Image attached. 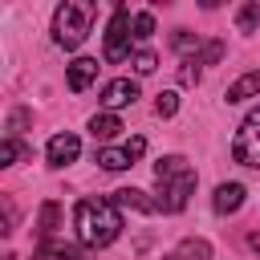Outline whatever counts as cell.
I'll list each match as a JSON object with an SVG mask.
<instances>
[{
  "label": "cell",
  "instance_id": "obj_13",
  "mask_svg": "<svg viewBox=\"0 0 260 260\" xmlns=\"http://www.w3.org/2000/svg\"><path fill=\"white\" fill-rule=\"evenodd\" d=\"M98 167L102 171H126V167H134V158L126 154V146H102L98 150Z\"/></svg>",
  "mask_w": 260,
  "mask_h": 260
},
{
  "label": "cell",
  "instance_id": "obj_20",
  "mask_svg": "<svg viewBox=\"0 0 260 260\" xmlns=\"http://www.w3.org/2000/svg\"><path fill=\"white\" fill-rule=\"evenodd\" d=\"M130 65H134V73H142V77H146V73H154V69H158V57H154L150 49H138V53L130 57Z\"/></svg>",
  "mask_w": 260,
  "mask_h": 260
},
{
  "label": "cell",
  "instance_id": "obj_6",
  "mask_svg": "<svg viewBox=\"0 0 260 260\" xmlns=\"http://www.w3.org/2000/svg\"><path fill=\"white\" fill-rule=\"evenodd\" d=\"M77 154H81V138L77 134H53L49 138V146H45V158H49V167H69V162H77Z\"/></svg>",
  "mask_w": 260,
  "mask_h": 260
},
{
  "label": "cell",
  "instance_id": "obj_18",
  "mask_svg": "<svg viewBox=\"0 0 260 260\" xmlns=\"http://www.w3.org/2000/svg\"><path fill=\"white\" fill-rule=\"evenodd\" d=\"M37 232H41V240H45V244H49V236L57 232V203H53V199L41 207V228H37Z\"/></svg>",
  "mask_w": 260,
  "mask_h": 260
},
{
  "label": "cell",
  "instance_id": "obj_15",
  "mask_svg": "<svg viewBox=\"0 0 260 260\" xmlns=\"http://www.w3.org/2000/svg\"><path fill=\"white\" fill-rule=\"evenodd\" d=\"M20 158H28V146H24V142H16V138L8 134V138L0 142V167H16Z\"/></svg>",
  "mask_w": 260,
  "mask_h": 260
},
{
  "label": "cell",
  "instance_id": "obj_22",
  "mask_svg": "<svg viewBox=\"0 0 260 260\" xmlns=\"http://www.w3.org/2000/svg\"><path fill=\"white\" fill-rule=\"evenodd\" d=\"M219 57H223V41H207L203 45V65H219Z\"/></svg>",
  "mask_w": 260,
  "mask_h": 260
},
{
  "label": "cell",
  "instance_id": "obj_5",
  "mask_svg": "<svg viewBox=\"0 0 260 260\" xmlns=\"http://www.w3.org/2000/svg\"><path fill=\"white\" fill-rule=\"evenodd\" d=\"M232 158L240 167H260V110H252L240 122V130L232 138Z\"/></svg>",
  "mask_w": 260,
  "mask_h": 260
},
{
  "label": "cell",
  "instance_id": "obj_1",
  "mask_svg": "<svg viewBox=\"0 0 260 260\" xmlns=\"http://www.w3.org/2000/svg\"><path fill=\"white\" fill-rule=\"evenodd\" d=\"M73 228H77V240L85 248H106L122 232V211L114 207V199H77Z\"/></svg>",
  "mask_w": 260,
  "mask_h": 260
},
{
  "label": "cell",
  "instance_id": "obj_16",
  "mask_svg": "<svg viewBox=\"0 0 260 260\" xmlns=\"http://www.w3.org/2000/svg\"><path fill=\"white\" fill-rule=\"evenodd\" d=\"M175 260H211V244L207 240H183Z\"/></svg>",
  "mask_w": 260,
  "mask_h": 260
},
{
  "label": "cell",
  "instance_id": "obj_26",
  "mask_svg": "<svg viewBox=\"0 0 260 260\" xmlns=\"http://www.w3.org/2000/svg\"><path fill=\"white\" fill-rule=\"evenodd\" d=\"M248 244H252V248L260 252V232H252V236H248Z\"/></svg>",
  "mask_w": 260,
  "mask_h": 260
},
{
  "label": "cell",
  "instance_id": "obj_14",
  "mask_svg": "<svg viewBox=\"0 0 260 260\" xmlns=\"http://www.w3.org/2000/svg\"><path fill=\"white\" fill-rule=\"evenodd\" d=\"M171 45H175V53H183L187 61H195V53H203V41H199V37H195L191 28H175Z\"/></svg>",
  "mask_w": 260,
  "mask_h": 260
},
{
  "label": "cell",
  "instance_id": "obj_25",
  "mask_svg": "<svg viewBox=\"0 0 260 260\" xmlns=\"http://www.w3.org/2000/svg\"><path fill=\"white\" fill-rule=\"evenodd\" d=\"M53 256H57V260H85V252H81V248H69V244H61Z\"/></svg>",
  "mask_w": 260,
  "mask_h": 260
},
{
  "label": "cell",
  "instance_id": "obj_12",
  "mask_svg": "<svg viewBox=\"0 0 260 260\" xmlns=\"http://www.w3.org/2000/svg\"><path fill=\"white\" fill-rule=\"evenodd\" d=\"M260 93V69H252V73H244V77H236L232 85H228V102L236 106V102H248V98H256Z\"/></svg>",
  "mask_w": 260,
  "mask_h": 260
},
{
  "label": "cell",
  "instance_id": "obj_21",
  "mask_svg": "<svg viewBox=\"0 0 260 260\" xmlns=\"http://www.w3.org/2000/svg\"><path fill=\"white\" fill-rule=\"evenodd\" d=\"M154 32V16L150 12H134V41H146Z\"/></svg>",
  "mask_w": 260,
  "mask_h": 260
},
{
  "label": "cell",
  "instance_id": "obj_19",
  "mask_svg": "<svg viewBox=\"0 0 260 260\" xmlns=\"http://www.w3.org/2000/svg\"><path fill=\"white\" fill-rule=\"evenodd\" d=\"M236 24H240L244 32H252V28H260V0H252V4H244V8H240V16H236Z\"/></svg>",
  "mask_w": 260,
  "mask_h": 260
},
{
  "label": "cell",
  "instance_id": "obj_9",
  "mask_svg": "<svg viewBox=\"0 0 260 260\" xmlns=\"http://www.w3.org/2000/svg\"><path fill=\"white\" fill-rule=\"evenodd\" d=\"M114 207L118 211H142V215H150V211H158V199H146V191H138V187H122V191H114Z\"/></svg>",
  "mask_w": 260,
  "mask_h": 260
},
{
  "label": "cell",
  "instance_id": "obj_4",
  "mask_svg": "<svg viewBox=\"0 0 260 260\" xmlns=\"http://www.w3.org/2000/svg\"><path fill=\"white\" fill-rule=\"evenodd\" d=\"M130 41H134V16H130V8H126V4H118V8H114V16H110V28H106L102 57H106L110 65H118V61L134 57V53H130Z\"/></svg>",
  "mask_w": 260,
  "mask_h": 260
},
{
  "label": "cell",
  "instance_id": "obj_24",
  "mask_svg": "<svg viewBox=\"0 0 260 260\" xmlns=\"http://www.w3.org/2000/svg\"><path fill=\"white\" fill-rule=\"evenodd\" d=\"M142 150H146V138H138V134H134V138L126 142V154H130V158L138 162V158H142Z\"/></svg>",
  "mask_w": 260,
  "mask_h": 260
},
{
  "label": "cell",
  "instance_id": "obj_3",
  "mask_svg": "<svg viewBox=\"0 0 260 260\" xmlns=\"http://www.w3.org/2000/svg\"><path fill=\"white\" fill-rule=\"evenodd\" d=\"M89 20H93V4L89 0H65L53 12V41L61 49H77L89 37Z\"/></svg>",
  "mask_w": 260,
  "mask_h": 260
},
{
  "label": "cell",
  "instance_id": "obj_7",
  "mask_svg": "<svg viewBox=\"0 0 260 260\" xmlns=\"http://www.w3.org/2000/svg\"><path fill=\"white\" fill-rule=\"evenodd\" d=\"M134 98H138V85L130 81V77H114V81H106V89H102V106L114 114V110H122V106H134Z\"/></svg>",
  "mask_w": 260,
  "mask_h": 260
},
{
  "label": "cell",
  "instance_id": "obj_23",
  "mask_svg": "<svg viewBox=\"0 0 260 260\" xmlns=\"http://www.w3.org/2000/svg\"><path fill=\"white\" fill-rule=\"evenodd\" d=\"M179 81H183V85H195V81H199V61H183Z\"/></svg>",
  "mask_w": 260,
  "mask_h": 260
},
{
  "label": "cell",
  "instance_id": "obj_17",
  "mask_svg": "<svg viewBox=\"0 0 260 260\" xmlns=\"http://www.w3.org/2000/svg\"><path fill=\"white\" fill-rule=\"evenodd\" d=\"M175 110H179V93H175V89H162V93L154 98V114H158V118H175Z\"/></svg>",
  "mask_w": 260,
  "mask_h": 260
},
{
  "label": "cell",
  "instance_id": "obj_8",
  "mask_svg": "<svg viewBox=\"0 0 260 260\" xmlns=\"http://www.w3.org/2000/svg\"><path fill=\"white\" fill-rule=\"evenodd\" d=\"M244 187L240 183H219L215 187V195H211V207H215V215H236L240 207H244Z\"/></svg>",
  "mask_w": 260,
  "mask_h": 260
},
{
  "label": "cell",
  "instance_id": "obj_2",
  "mask_svg": "<svg viewBox=\"0 0 260 260\" xmlns=\"http://www.w3.org/2000/svg\"><path fill=\"white\" fill-rule=\"evenodd\" d=\"M154 187H158V211L175 215L187 207L191 191H195V171L183 154H162L154 162Z\"/></svg>",
  "mask_w": 260,
  "mask_h": 260
},
{
  "label": "cell",
  "instance_id": "obj_10",
  "mask_svg": "<svg viewBox=\"0 0 260 260\" xmlns=\"http://www.w3.org/2000/svg\"><path fill=\"white\" fill-rule=\"evenodd\" d=\"M93 77H98V61H93V57H77V61L69 65V89H73V93L89 89Z\"/></svg>",
  "mask_w": 260,
  "mask_h": 260
},
{
  "label": "cell",
  "instance_id": "obj_11",
  "mask_svg": "<svg viewBox=\"0 0 260 260\" xmlns=\"http://www.w3.org/2000/svg\"><path fill=\"white\" fill-rule=\"evenodd\" d=\"M89 134H93L98 142H110V138H118V134H122V118H118V114H110V110H102V114H93V118H89Z\"/></svg>",
  "mask_w": 260,
  "mask_h": 260
}]
</instances>
